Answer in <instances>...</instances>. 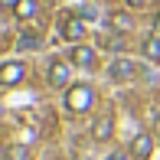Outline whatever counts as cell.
<instances>
[{
	"mask_svg": "<svg viewBox=\"0 0 160 160\" xmlns=\"http://www.w3.org/2000/svg\"><path fill=\"white\" fill-rule=\"evenodd\" d=\"M92 105H95V88H92V85H72V88L65 92V108H69L72 114L92 111Z\"/></svg>",
	"mask_w": 160,
	"mask_h": 160,
	"instance_id": "cell-1",
	"label": "cell"
},
{
	"mask_svg": "<svg viewBox=\"0 0 160 160\" xmlns=\"http://www.w3.org/2000/svg\"><path fill=\"white\" fill-rule=\"evenodd\" d=\"M23 78H26V62H20V59H10V62H3V69H0V82H3L7 88L20 85Z\"/></svg>",
	"mask_w": 160,
	"mask_h": 160,
	"instance_id": "cell-2",
	"label": "cell"
},
{
	"mask_svg": "<svg viewBox=\"0 0 160 160\" xmlns=\"http://www.w3.org/2000/svg\"><path fill=\"white\" fill-rule=\"evenodd\" d=\"M69 62H72V65H78V69H95L98 56H95V49H92V46H82V42H75V46H72V52H69Z\"/></svg>",
	"mask_w": 160,
	"mask_h": 160,
	"instance_id": "cell-3",
	"label": "cell"
},
{
	"mask_svg": "<svg viewBox=\"0 0 160 160\" xmlns=\"http://www.w3.org/2000/svg\"><path fill=\"white\" fill-rule=\"evenodd\" d=\"M108 75H111L114 82H131V78L137 75V65L131 62V59H124V56H121V59H114L111 65H108Z\"/></svg>",
	"mask_w": 160,
	"mask_h": 160,
	"instance_id": "cell-4",
	"label": "cell"
},
{
	"mask_svg": "<svg viewBox=\"0 0 160 160\" xmlns=\"http://www.w3.org/2000/svg\"><path fill=\"white\" fill-rule=\"evenodd\" d=\"M49 85L52 88H65L69 85V62H62V59L49 62Z\"/></svg>",
	"mask_w": 160,
	"mask_h": 160,
	"instance_id": "cell-5",
	"label": "cell"
},
{
	"mask_svg": "<svg viewBox=\"0 0 160 160\" xmlns=\"http://www.w3.org/2000/svg\"><path fill=\"white\" fill-rule=\"evenodd\" d=\"M62 36L69 42H82V36H85L82 20H78V17H62Z\"/></svg>",
	"mask_w": 160,
	"mask_h": 160,
	"instance_id": "cell-6",
	"label": "cell"
},
{
	"mask_svg": "<svg viewBox=\"0 0 160 160\" xmlns=\"http://www.w3.org/2000/svg\"><path fill=\"white\" fill-rule=\"evenodd\" d=\"M150 150H154V134H137L134 144H131V154H134L137 160H147Z\"/></svg>",
	"mask_w": 160,
	"mask_h": 160,
	"instance_id": "cell-7",
	"label": "cell"
},
{
	"mask_svg": "<svg viewBox=\"0 0 160 160\" xmlns=\"http://www.w3.org/2000/svg\"><path fill=\"white\" fill-rule=\"evenodd\" d=\"M111 131H114L111 114H101L95 124H92V141H108V137H111Z\"/></svg>",
	"mask_w": 160,
	"mask_h": 160,
	"instance_id": "cell-8",
	"label": "cell"
},
{
	"mask_svg": "<svg viewBox=\"0 0 160 160\" xmlns=\"http://www.w3.org/2000/svg\"><path fill=\"white\" fill-rule=\"evenodd\" d=\"M36 13H39V3H36V0H17V7H13V17L17 20H33Z\"/></svg>",
	"mask_w": 160,
	"mask_h": 160,
	"instance_id": "cell-9",
	"label": "cell"
},
{
	"mask_svg": "<svg viewBox=\"0 0 160 160\" xmlns=\"http://www.w3.org/2000/svg\"><path fill=\"white\" fill-rule=\"evenodd\" d=\"M141 52L147 56L150 62H160V36H157V33H154V36H147V39H144Z\"/></svg>",
	"mask_w": 160,
	"mask_h": 160,
	"instance_id": "cell-10",
	"label": "cell"
},
{
	"mask_svg": "<svg viewBox=\"0 0 160 160\" xmlns=\"http://www.w3.org/2000/svg\"><path fill=\"white\" fill-rule=\"evenodd\" d=\"M7 160H33V150L26 147V144H10V147L3 150Z\"/></svg>",
	"mask_w": 160,
	"mask_h": 160,
	"instance_id": "cell-11",
	"label": "cell"
},
{
	"mask_svg": "<svg viewBox=\"0 0 160 160\" xmlns=\"http://www.w3.org/2000/svg\"><path fill=\"white\" fill-rule=\"evenodd\" d=\"M111 26L118 33H131V30H134V20H131L128 13H114V17H111Z\"/></svg>",
	"mask_w": 160,
	"mask_h": 160,
	"instance_id": "cell-12",
	"label": "cell"
},
{
	"mask_svg": "<svg viewBox=\"0 0 160 160\" xmlns=\"http://www.w3.org/2000/svg\"><path fill=\"white\" fill-rule=\"evenodd\" d=\"M17 49H39V36L36 33H23L17 39Z\"/></svg>",
	"mask_w": 160,
	"mask_h": 160,
	"instance_id": "cell-13",
	"label": "cell"
},
{
	"mask_svg": "<svg viewBox=\"0 0 160 160\" xmlns=\"http://www.w3.org/2000/svg\"><path fill=\"white\" fill-rule=\"evenodd\" d=\"M105 49H114V52H121V49H124V42H121V39H105Z\"/></svg>",
	"mask_w": 160,
	"mask_h": 160,
	"instance_id": "cell-14",
	"label": "cell"
},
{
	"mask_svg": "<svg viewBox=\"0 0 160 160\" xmlns=\"http://www.w3.org/2000/svg\"><path fill=\"white\" fill-rule=\"evenodd\" d=\"M108 160H131L128 150H114V154H108Z\"/></svg>",
	"mask_w": 160,
	"mask_h": 160,
	"instance_id": "cell-15",
	"label": "cell"
},
{
	"mask_svg": "<svg viewBox=\"0 0 160 160\" xmlns=\"http://www.w3.org/2000/svg\"><path fill=\"white\" fill-rule=\"evenodd\" d=\"M154 137H157V141H160V111L154 114Z\"/></svg>",
	"mask_w": 160,
	"mask_h": 160,
	"instance_id": "cell-16",
	"label": "cell"
},
{
	"mask_svg": "<svg viewBox=\"0 0 160 160\" xmlns=\"http://www.w3.org/2000/svg\"><path fill=\"white\" fill-rule=\"evenodd\" d=\"M128 3H131V7H144L147 0H128Z\"/></svg>",
	"mask_w": 160,
	"mask_h": 160,
	"instance_id": "cell-17",
	"label": "cell"
},
{
	"mask_svg": "<svg viewBox=\"0 0 160 160\" xmlns=\"http://www.w3.org/2000/svg\"><path fill=\"white\" fill-rule=\"evenodd\" d=\"M154 33H157V36H160V17H157V20H154Z\"/></svg>",
	"mask_w": 160,
	"mask_h": 160,
	"instance_id": "cell-18",
	"label": "cell"
},
{
	"mask_svg": "<svg viewBox=\"0 0 160 160\" xmlns=\"http://www.w3.org/2000/svg\"><path fill=\"white\" fill-rule=\"evenodd\" d=\"M3 3H7V7H17V0H3Z\"/></svg>",
	"mask_w": 160,
	"mask_h": 160,
	"instance_id": "cell-19",
	"label": "cell"
},
{
	"mask_svg": "<svg viewBox=\"0 0 160 160\" xmlns=\"http://www.w3.org/2000/svg\"><path fill=\"white\" fill-rule=\"evenodd\" d=\"M78 160H88V157H78Z\"/></svg>",
	"mask_w": 160,
	"mask_h": 160,
	"instance_id": "cell-20",
	"label": "cell"
}]
</instances>
